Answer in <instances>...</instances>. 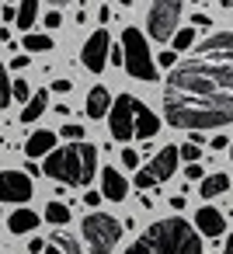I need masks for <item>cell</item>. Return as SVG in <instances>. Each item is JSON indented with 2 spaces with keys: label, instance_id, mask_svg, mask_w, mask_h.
Returning <instances> with one entry per match:
<instances>
[{
  "label": "cell",
  "instance_id": "cell-1",
  "mask_svg": "<svg viewBox=\"0 0 233 254\" xmlns=\"http://www.w3.org/2000/svg\"><path fill=\"white\" fill-rule=\"evenodd\" d=\"M167 91L195 98H233V32H216L198 42V60L177 63L167 73Z\"/></svg>",
  "mask_w": 233,
  "mask_h": 254
},
{
  "label": "cell",
  "instance_id": "cell-2",
  "mask_svg": "<svg viewBox=\"0 0 233 254\" xmlns=\"http://www.w3.org/2000/svg\"><path fill=\"white\" fill-rule=\"evenodd\" d=\"M164 119L174 129H219L233 122V98H195V94H177L164 91Z\"/></svg>",
  "mask_w": 233,
  "mask_h": 254
},
{
  "label": "cell",
  "instance_id": "cell-3",
  "mask_svg": "<svg viewBox=\"0 0 233 254\" xmlns=\"http://www.w3.org/2000/svg\"><path fill=\"white\" fill-rule=\"evenodd\" d=\"M125 254H202V237L188 219L174 216L143 230Z\"/></svg>",
  "mask_w": 233,
  "mask_h": 254
},
{
  "label": "cell",
  "instance_id": "cell-4",
  "mask_svg": "<svg viewBox=\"0 0 233 254\" xmlns=\"http://www.w3.org/2000/svg\"><path fill=\"white\" fill-rule=\"evenodd\" d=\"M94 167H98V146L91 143H66V146H56L49 157H46V174L63 181V185H73V188H84L91 185L94 178Z\"/></svg>",
  "mask_w": 233,
  "mask_h": 254
},
{
  "label": "cell",
  "instance_id": "cell-5",
  "mask_svg": "<svg viewBox=\"0 0 233 254\" xmlns=\"http://www.w3.org/2000/svg\"><path fill=\"white\" fill-rule=\"evenodd\" d=\"M122 53H125V70H129V77L146 80V84L157 80V60L150 56V46H146V39H143L139 28H125V32H122Z\"/></svg>",
  "mask_w": 233,
  "mask_h": 254
},
{
  "label": "cell",
  "instance_id": "cell-6",
  "mask_svg": "<svg viewBox=\"0 0 233 254\" xmlns=\"http://www.w3.org/2000/svg\"><path fill=\"white\" fill-rule=\"evenodd\" d=\"M118 237H122V223H118L115 216L94 209V212L84 219V240H87L91 254H112L115 244H118Z\"/></svg>",
  "mask_w": 233,
  "mask_h": 254
},
{
  "label": "cell",
  "instance_id": "cell-7",
  "mask_svg": "<svg viewBox=\"0 0 233 254\" xmlns=\"http://www.w3.org/2000/svg\"><path fill=\"white\" fill-rule=\"evenodd\" d=\"M177 21H181V0H153L150 4V14H146L150 39L171 42L174 32H177Z\"/></svg>",
  "mask_w": 233,
  "mask_h": 254
},
{
  "label": "cell",
  "instance_id": "cell-8",
  "mask_svg": "<svg viewBox=\"0 0 233 254\" xmlns=\"http://www.w3.org/2000/svg\"><path fill=\"white\" fill-rule=\"evenodd\" d=\"M136 108H139V98H132V94H118L112 101L108 129H112V139L115 143H125V139L136 136Z\"/></svg>",
  "mask_w": 233,
  "mask_h": 254
},
{
  "label": "cell",
  "instance_id": "cell-9",
  "mask_svg": "<svg viewBox=\"0 0 233 254\" xmlns=\"http://www.w3.org/2000/svg\"><path fill=\"white\" fill-rule=\"evenodd\" d=\"M177 160H181L177 146H164L146 167H139V174H136V188H153V185L167 181V178L177 171Z\"/></svg>",
  "mask_w": 233,
  "mask_h": 254
},
{
  "label": "cell",
  "instance_id": "cell-10",
  "mask_svg": "<svg viewBox=\"0 0 233 254\" xmlns=\"http://www.w3.org/2000/svg\"><path fill=\"white\" fill-rule=\"evenodd\" d=\"M108 53H112V39L105 28H98L87 42H84V53H80V63L91 70V73H101L105 63H108Z\"/></svg>",
  "mask_w": 233,
  "mask_h": 254
},
{
  "label": "cell",
  "instance_id": "cell-11",
  "mask_svg": "<svg viewBox=\"0 0 233 254\" xmlns=\"http://www.w3.org/2000/svg\"><path fill=\"white\" fill-rule=\"evenodd\" d=\"M32 198V178L21 171H0V202H28Z\"/></svg>",
  "mask_w": 233,
  "mask_h": 254
},
{
  "label": "cell",
  "instance_id": "cell-12",
  "mask_svg": "<svg viewBox=\"0 0 233 254\" xmlns=\"http://www.w3.org/2000/svg\"><path fill=\"white\" fill-rule=\"evenodd\" d=\"M195 230H198V233H205V237H223V233H226V219H223V212H219V209L202 205V209L195 212Z\"/></svg>",
  "mask_w": 233,
  "mask_h": 254
},
{
  "label": "cell",
  "instance_id": "cell-13",
  "mask_svg": "<svg viewBox=\"0 0 233 254\" xmlns=\"http://www.w3.org/2000/svg\"><path fill=\"white\" fill-rule=\"evenodd\" d=\"M56 136L59 132H53V129H39V132H32L28 139H25V153L35 160V157H49L53 150H56Z\"/></svg>",
  "mask_w": 233,
  "mask_h": 254
},
{
  "label": "cell",
  "instance_id": "cell-14",
  "mask_svg": "<svg viewBox=\"0 0 233 254\" xmlns=\"http://www.w3.org/2000/svg\"><path fill=\"white\" fill-rule=\"evenodd\" d=\"M101 195L112 198V202H122V198L129 195V181H125L115 167H105V171H101Z\"/></svg>",
  "mask_w": 233,
  "mask_h": 254
},
{
  "label": "cell",
  "instance_id": "cell-15",
  "mask_svg": "<svg viewBox=\"0 0 233 254\" xmlns=\"http://www.w3.org/2000/svg\"><path fill=\"white\" fill-rule=\"evenodd\" d=\"M84 112H87V119H105V115L112 112V94H108L105 87H91Z\"/></svg>",
  "mask_w": 233,
  "mask_h": 254
},
{
  "label": "cell",
  "instance_id": "cell-16",
  "mask_svg": "<svg viewBox=\"0 0 233 254\" xmlns=\"http://www.w3.org/2000/svg\"><path fill=\"white\" fill-rule=\"evenodd\" d=\"M157 132H160V119H157V115H153V112H150V108L139 101V108H136V136L150 143Z\"/></svg>",
  "mask_w": 233,
  "mask_h": 254
},
{
  "label": "cell",
  "instance_id": "cell-17",
  "mask_svg": "<svg viewBox=\"0 0 233 254\" xmlns=\"http://www.w3.org/2000/svg\"><path fill=\"white\" fill-rule=\"evenodd\" d=\"M223 191H230V174H223V171L205 174V178L198 181V195H202V198H216V195H223Z\"/></svg>",
  "mask_w": 233,
  "mask_h": 254
},
{
  "label": "cell",
  "instance_id": "cell-18",
  "mask_svg": "<svg viewBox=\"0 0 233 254\" xmlns=\"http://www.w3.org/2000/svg\"><path fill=\"white\" fill-rule=\"evenodd\" d=\"M4 223L11 226V233H32V230H39V212H32V209H14L11 219H4Z\"/></svg>",
  "mask_w": 233,
  "mask_h": 254
},
{
  "label": "cell",
  "instance_id": "cell-19",
  "mask_svg": "<svg viewBox=\"0 0 233 254\" xmlns=\"http://www.w3.org/2000/svg\"><path fill=\"white\" fill-rule=\"evenodd\" d=\"M42 112H49V94H46V91L32 94V101H28V105H25V112H21V122H35Z\"/></svg>",
  "mask_w": 233,
  "mask_h": 254
},
{
  "label": "cell",
  "instance_id": "cell-20",
  "mask_svg": "<svg viewBox=\"0 0 233 254\" xmlns=\"http://www.w3.org/2000/svg\"><path fill=\"white\" fill-rule=\"evenodd\" d=\"M35 18H39V0H21V7H18V28L32 32Z\"/></svg>",
  "mask_w": 233,
  "mask_h": 254
},
{
  "label": "cell",
  "instance_id": "cell-21",
  "mask_svg": "<svg viewBox=\"0 0 233 254\" xmlns=\"http://www.w3.org/2000/svg\"><path fill=\"white\" fill-rule=\"evenodd\" d=\"M21 46H25L28 53H49V49H53V39H49V35H39V32H28Z\"/></svg>",
  "mask_w": 233,
  "mask_h": 254
},
{
  "label": "cell",
  "instance_id": "cell-22",
  "mask_svg": "<svg viewBox=\"0 0 233 254\" xmlns=\"http://www.w3.org/2000/svg\"><path fill=\"white\" fill-rule=\"evenodd\" d=\"M46 219H49L53 226H63V223L70 219V205H63V202H49V205H46Z\"/></svg>",
  "mask_w": 233,
  "mask_h": 254
},
{
  "label": "cell",
  "instance_id": "cell-23",
  "mask_svg": "<svg viewBox=\"0 0 233 254\" xmlns=\"http://www.w3.org/2000/svg\"><path fill=\"white\" fill-rule=\"evenodd\" d=\"M11 98H14V94H11V80H7V66H4V63H0V108H7V105H11Z\"/></svg>",
  "mask_w": 233,
  "mask_h": 254
},
{
  "label": "cell",
  "instance_id": "cell-24",
  "mask_svg": "<svg viewBox=\"0 0 233 254\" xmlns=\"http://www.w3.org/2000/svg\"><path fill=\"white\" fill-rule=\"evenodd\" d=\"M191 46H195V28L174 32V53H177V49H191Z\"/></svg>",
  "mask_w": 233,
  "mask_h": 254
},
{
  "label": "cell",
  "instance_id": "cell-25",
  "mask_svg": "<svg viewBox=\"0 0 233 254\" xmlns=\"http://www.w3.org/2000/svg\"><path fill=\"white\" fill-rule=\"evenodd\" d=\"M177 153H181V160H188V164H198V157H202V146H198V143H184V146H177Z\"/></svg>",
  "mask_w": 233,
  "mask_h": 254
},
{
  "label": "cell",
  "instance_id": "cell-26",
  "mask_svg": "<svg viewBox=\"0 0 233 254\" xmlns=\"http://www.w3.org/2000/svg\"><path fill=\"white\" fill-rule=\"evenodd\" d=\"M11 94H14L18 101H25V105L32 101V87H28L25 80H14V84H11Z\"/></svg>",
  "mask_w": 233,
  "mask_h": 254
},
{
  "label": "cell",
  "instance_id": "cell-27",
  "mask_svg": "<svg viewBox=\"0 0 233 254\" xmlns=\"http://www.w3.org/2000/svg\"><path fill=\"white\" fill-rule=\"evenodd\" d=\"M157 66H167V70H174V66H177V53H174V49L160 53V56H157Z\"/></svg>",
  "mask_w": 233,
  "mask_h": 254
},
{
  "label": "cell",
  "instance_id": "cell-28",
  "mask_svg": "<svg viewBox=\"0 0 233 254\" xmlns=\"http://www.w3.org/2000/svg\"><path fill=\"white\" fill-rule=\"evenodd\" d=\"M184 178H188V181H202V178H205L202 164H184Z\"/></svg>",
  "mask_w": 233,
  "mask_h": 254
},
{
  "label": "cell",
  "instance_id": "cell-29",
  "mask_svg": "<svg viewBox=\"0 0 233 254\" xmlns=\"http://www.w3.org/2000/svg\"><path fill=\"white\" fill-rule=\"evenodd\" d=\"M59 136H66L70 143H80V136H84V129H80V126H66V129H63Z\"/></svg>",
  "mask_w": 233,
  "mask_h": 254
},
{
  "label": "cell",
  "instance_id": "cell-30",
  "mask_svg": "<svg viewBox=\"0 0 233 254\" xmlns=\"http://www.w3.org/2000/svg\"><path fill=\"white\" fill-rule=\"evenodd\" d=\"M122 167H139V153L136 150H122Z\"/></svg>",
  "mask_w": 233,
  "mask_h": 254
},
{
  "label": "cell",
  "instance_id": "cell-31",
  "mask_svg": "<svg viewBox=\"0 0 233 254\" xmlns=\"http://www.w3.org/2000/svg\"><path fill=\"white\" fill-rule=\"evenodd\" d=\"M108 63H115V66H122V63H125V53H122V46H112V53H108Z\"/></svg>",
  "mask_w": 233,
  "mask_h": 254
},
{
  "label": "cell",
  "instance_id": "cell-32",
  "mask_svg": "<svg viewBox=\"0 0 233 254\" xmlns=\"http://www.w3.org/2000/svg\"><path fill=\"white\" fill-rule=\"evenodd\" d=\"M70 87H73V80H66V77L53 80V91H56V94H70Z\"/></svg>",
  "mask_w": 233,
  "mask_h": 254
},
{
  "label": "cell",
  "instance_id": "cell-33",
  "mask_svg": "<svg viewBox=\"0 0 233 254\" xmlns=\"http://www.w3.org/2000/svg\"><path fill=\"white\" fill-rule=\"evenodd\" d=\"M59 25H63V14H59V11L46 14V28H59Z\"/></svg>",
  "mask_w": 233,
  "mask_h": 254
},
{
  "label": "cell",
  "instance_id": "cell-34",
  "mask_svg": "<svg viewBox=\"0 0 233 254\" xmlns=\"http://www.w3.org/2000/svg\"><path fill=\"white\" fill-rule=\"evenodd\" d=\"M101 198H105L101 191H87V195H84V202H87L91 209H98V205H101Z\"/></svg>",
  "mask_w": 233,
  "mask_h": 254
},
{
  "label": "cell",
  "instance_id": "cell-35",
  "mask_svg": "<svg viewBox=\"0 0 233 254\" xmlns=\"http://www.w3.org/2000/svg\"><path fill=\"white\" fill-rule=\"evenodd\" d=\"M25 66H28V56H25V53H21V56H14V60H11V70H25Z\"/></svg>",
  "mask_w": 233,
  "mask_h": 254
},
{
  "label": "cell",
  "instance_id": "cell-36",
  "mask_svg": "<svg viewBox=\"0 0 233 254\" xmlns=\"http://www.w3.org/2000/svg\"><path fill=\"white\" fill-rule=\"evenodd\" d=\"M212 150H230V139L226 136H212Z\"/></svg>",
  "mask_w": 233,
  "mask_h": 254
},
{
  "label": "cell",
  "instance_id": "cell-37",
  "mask_svg": "<svg viewBox=\"0 0 233 254\" xmlns=\"http://www.w3.org/2000/svg\"><path fill=\"white\" fill-rule=\"evenodd\" d=\"M171 209L181 216V212H184V195H174V198H171Z\"/></svg>",
  "mask_w": 233,
  "mask_h": 254
},
{
  "label": "cell",
  "instance_id": "cell-38",
  "mask_svg": "<svg viewBox=\"0 0 233 254\" xmlns=\"http://www.w3.org/2000/svg\"><path fill=\"white\" fill-rule=\"evenodd\" d=\"M39 251H46V244L35 237V240H28V254H39Z\"/></svg>",
  "mask_w": 233,
  "mask_h": 254
},
{
  "label": "cell",
  "instance_id": "cell-39",
  "mask_svg": "<svg viewBox=\"0 0 233 254\" xmlns=\"http://www.w3.org/2000/svg\"><path fill=\"white\" fill-rule=\"evenodd\" d=\"M4 21H18V11H14V7H11V4H7V7H4Z\"/></svg>",
  "mask_w": 233,
  "mask_h": 254
},
{
  "label": "cell",
  "instance_id": "cell-40",
  "mask_svg": "<svg viewBox=\"0 0 233 254\" xmlns=\"http://www.w3.org/2000/svg\"><path fill=\"white\" fill-rule=\"evenodd\" d=\"M191 25H212L209 14H191Z\"/></svg>",
  "mask_w": 233,
  "mask_h": 254
},
{
  "label": "cell",
  "instance_id": "cell-41",
  "mask_svg": "<svg viewBox=\"0 0 233 254\" xmlns=\"http://www.w3.org/2000/svg\"><path fill=\"white\" fill-rule=\"evenodd\" d=\"M46 254H77V251H63L59 244H53V247H46Z\"/></svg>",
  "mask_w": 233,
  "mask_h": 254
},
{
  "label": "cell",
  "instance_id": "cell-42",
  "mask_svg": "<svg viewBox=\"0 0 233 254\" xmlns=\"http://www.w3.org/2000/svg\"><path fill=\"white\" fill-rule=\"evenodd\" d=\"M223 254H233V237H226V244H223Z\"/></svg>",
  "mask_w": 233,
  "mask_h": 254
},
{
  "label": "cell",
  "instance_id": "cell-43",
  "mask_svg": "<svg viewBox=\"0 0 233 254\" xmlns=\"http://www.w3.org/2000/svg\"><path fill=\"white\" fill-rule=\"evenodd\" d=\"M49 4H56V7H63V4H70V0H49Z\"/></svg>",
  "mask_w": 233,
  "mask_h": 254
},
{
  "label": "cell",
  "instance_id": "cell-44",
  "mask_svg": "<svg viewBox=\"0 0 233 254\" xmlns=\"http://www.w3.org/2000/svg\"><path fill=\"white\" fill-rule=\"evenodd\" d=\"M223 7H226V11H233V0H223Z\"/></svg>",
  "mask_w": 233,
  "mask_h": 254
},
{
  "label": "cell",
  "instance_id": "cell-45",
  "mask_svg": "<svg viewBox=\"0 0 233 254\" xmlns=\"http://www.w3.org/2000/svg\"><path fill=\"white\" fill-rule=\"evenodd\" d=\"M118 4H122V7H132V0H118Z\"/></svg>",
  "mask_w": 233,
  "mask_h": 254
},
{
  "label": "cell",
  "instance_id": "cell-46",
  "mask_svg": "<svg viewBox=\"0 0 233 254\" xmlns=\"http://www.w3.org/2000/svg\"><path fill=\"white\" fill-rule=\"evenodd\" d=\"M230 160H233V146H230Z\"/></svg>",
  "mask_w": 233,
  "mask_h": 254
},
{
  "label": "cell",
  "instance_id": "cell-47",
  "mask_svg": "<svg viewBox=\"0 0 233 254\" xmlns=\"http://www.w3.org/2000/svg\"><path fill=\"white\" fill-rule=\"evenodd\" d=\"M0 223H4V212H0Z\"/></svg>",
  "mask_w": 233,
  "mask_h": 254
}]
</instances>
